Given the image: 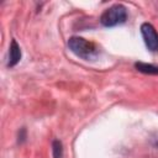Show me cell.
Segmentation results:
<instances>
[{
	"label": "cell",
	"mask_w": 158,
	"mask_h": 158,
	"mask_svg": "<svg viewBox=\"0 0 158 158\" xmlns=\"http://www.w3.org/2000/svg\"><path fill=\"white\" fill-rule=\"evenodd\" d=\"M141 33L147 48L152 52H158V33L156 28L151 23L144 22L141 25Z\"/></svg>",
	"instance_id": "cell-3"
},
{
	"label": "cell",
	"mask_w": 158,
	"mask_h": 158,
	"mask_svg": "<svg viewBox=\"0 0 158 158\" xmlns=\"http://www.w3.org/2000/svg\"><path fill=\"white\" fill-rule=\"evenodd\" d=\"M135 67L137 68V70L146 73V74H158V67L153 65V64H147V63H142L138 62L135 64Z\"/></svg>",
	"instance_id": "cell-5"
},
{
	"label": "cell",
	"mask_w": 158,
	"mask_h": 158,
	"mask_svg": "<svg viewBox=\"0 0 158 158\" xmlns=\"http://www.w3.org/2000/svg\"><path fill=\"white\" fill-rule=\"evenodd\" d=\"M127 19V10L123 5L116 4L106 9L101 16H100V22L106 26V27H112L120 23H123Z\"/></svg>",
	"instance_id": "cell-2"
},
{
	"label": "cell",
	"mask_w": 158,
	"mask_h": 158,
	"mask_svg": "<svg viewBox=\"0 0 158 158\" xmlns=\"http://www.w3.org/2000/svg\"><path fill=\"white\" fill-rule=\"evenodd\" d=\"M21 59V49L20 46L17 44V42L15 40L11 41L10 48H9V62H7V67H14L16 65Z\"/></svg>",
	"instance_id": "cell-4"
},
{
	"label": "cell",
	"mask_w": 158,
	"mask_h": 158,
	"mask_svg": "<svg viewBox=\"0 0 158 158\" xmlns=\"http://www.w3.org/2000/svg\"><path fill=\"white\" fill-rule=\"evenodd\" d=\"M53 154L54 158H62V144L59 141L53 142Z\"/></svg>",
	"instance_id": "cell-6"
},
{
	"label": "cell",
	"mask_w": 158,
	"mask_h": 158,
	"mask_svg": "<svg viewBox=\"0 0 158 158\" xmlns=\"http://www.w3.org/2000/svg\"><path fill=\"white\" fill-rule=\"evenodd\" d=\"M68 47L75 56L85 60L95 59L99 54V47L94 42L88 41L83 37H70L68 40Z\"/></svg>",
	"instance_id": "cell-1"
}]
</instances>
